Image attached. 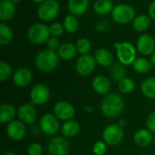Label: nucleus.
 <instances>
[{"instance_id": "aec40b11", "label": "nucleus", "mask_w": 155, "mask_h": 155, "mask_svg": "<svg viewBox=\"0 0 155 155\" xmlns=\"http://www.w3.org/2000/svg\"><path fill=\"white\" fill-rule=\"evenodd\" d=\"M15 13V4L11 0L0 1V20L4 23L12 19Z\"/></svg>"}, {"instance_id": "c756f323", "label": "nucleus", "mask_w": 155, "mask_h": 155, "mask_svg": "<svg viewBox=\"0 0 155 155\" xmlns=\"http://www.w3.org/2000/svg\"><path fill=\"white\" fill-rule=\"evenodd\" d=\"M64 30L68 33L74 34L75 32L78 31L79 26H80V23L77 19V17L74 15H67L64 19Z\"/></svg>"}, {"instance_id": "2eb2a0df", "label": "nucleus", "mask_w": 155, "mask_h": 155, "mask_svg": "<svg viewBox=\"0 0 155 155\" xmlns=\"http://www.w3.org/2000/svg\"><path fill=\"white\" fill-rule=\"evenodd\" d=\"M136 48L143 55H152L155 51V41L150 35H142L136 42Z\"/></svg>"}, {"instance_id": "f3484780", "label": "nucleus", "mask_w": 155, "mask_h": 155, "mask_svg": "<svg viewBox=\"0 0 155 155\" xmlns=\"http://www.w3.org/2000/svg\"><path fill=\"white\" fill-rule=\"evenodd\" d=\"M33 79V74L30 69L22 67L17 69L13 74V82L17 87L27 86Z\"/></svg>"}, {"instance_id": "f8f14e48", "label": "nucleus", "mask_w": 155, "mask_h": 155, "mask_svg": "<svg viewBox=\"0 0 155 155\" xmlns=\"http://www.w3.org/2000/svg\"><path fill=\"white\" fill-rule=\"evenodd\" d=\"M50 98V90L49 88L43 84H37L33 86L30 92V99L33 104L43 105L49 101Z\"/></svg>"}, {"instance_id": "de8ad7c7", "label": "nucleus", "mask_w": 155, "mask_h": 155, "mask_svg": "<svg viewBox=\"0 0 155 155\" xmlns=\"http://www.w3.org/2000/svg\"><path fill=\"white\" fill-rule=\"evenodd\" d=\"M153 143H154V145H155V134L153 135Z\"/></svg>"}, {"instance_id": "0eeeda50", "label": "nucleus", "mask_w": 155, "mask_h": 155, "mask_svg": "<svg viewBox=\"0 0 155 155\" xmlns=\"http://www.w3.org/2000/svg\"><path fill=\"white\" fill-rule=\"evenodd\" d=\"M124 137V131L118 124L107 125L103 132V141L110 146L119 144Z\"/></svg>"}, {"instance_id": "20e7f679", "label": "nucleus", "mask_w": 155, "mask_h": 155, "mask_svg": "<svg viewBox=\"0 0 155 155\" xmlns=\"http://www.w3.org/2000/svg\"><path fill=\"white\" fill-rule=\"evenodd\" d=\"M112 18L120 25L129 24L135 18V10L128 4H118L112 11Z\"/></svg>"}, {"instance_id": "c03bdc74", "label": "nucleus", "mask_w": 155, "mask_h": 155, "mask_svg": "<svg viewBox=\"0 0 155 155\" xmlns=\"http://www.w3.org/2000/svg\"><path fill=\"white\" fill-rule=\"evenodd\" d=\"M3 155H17V153H15L14 152H5Z\"/></svg>"}, {"instance_id": "a19ab883", "label": "nucleus", "mask_w": 155, "mask_h": 155, "mask_svg": "<svg viewBox=\"0 0 155 155\" xmlns=\"http://www.w3.org/2000/svg\"><path fill=\"white\" fill-rule=\"evenodd\" d=\"M148 14H149L148 15L152 18V20L155 21V0L150 4L148 8Z\"/></svg>"}, {"instance_id": "6ab92c4d", "label": "nucleus", "mask_w": 155, "mask_h": 155, "mask_svg": "<svg viewBox=\"0 0 155 155\" xmlns=\"http://www.w3.org/2000/svg\"><path fill=\"white\" fill-rule=\"evenodd\" d=\"M148 129H140L134 135V143L139 147H147L153 143V136Z\"/></svg>"}, {"instance_id": "ea45409f", "label": "nucleus", "mask_w": 155, "mask_h": 155, "mask_svg": "<svg viewBox=\"0 0 155 155\" xmlns=\"http://www.w3.org/2000/svg\"><path fill=\"white\" fill-rule=\"evenodd\" d=\"M110 28V24L106 21H100L95 25V30L98 32H105Z\"/></svg>"}, {"instance_id": "c9c22d12", "label": "nucleus", "mask_w": 155, "mask_h": 155, "mask_svg": "<svg viewBox=\"0 0 155 155\" xmlns=\"http://www.w3.org/2000/svg\"><path fill=\"white\" fill-rule=\"evenodd\" d=\"M107 152V144L104 141H97L93 145V153L94 155H104Z\"/></svg>"}, {"instance_id": "a18cd8bd", "label": "nucleus", "mask_w": 155, "mask_h": 155, "mask_svg": "<svg viewBox=\"0 0 155 155\" xmlns=\"http://www.w3.org/2000/svg\"><path fill=\"white\" fill-rule=\"evenodd\" d=\"M33 2H35V3H37V4H41V3H43V2H45V0H32Z\"/></svg>"}, {"instance_id": "7ed1b4c3", "label": "nucleus", "mask_w": 155, "mask_h": 155, "mask_svg": "<svg viewBox=\"0 0 155 155\" xmlns=\"http://www.w3.org/2000/svg\"><path fill=\"white\" fill-rule=\"evenodd\" d=\"M116 55L119 63L127 66L133 64L136 57V48L129 42H117L114 44Z\"/></svg>"}, {"instance_id": "9b49d317", "label": "nucleus", "mask_w": 155, "mask_h": 155, "mask_svg": "<svg viewBox=\"0 0 155 155\" xmlns=\"http://www.w3.org/2000/svg\"><path fill=\"white\" fill-rule=\"evenodd\" d=\"M54 114L60 120V121H69L73 120L75 115V109L70 103L66 101H60L57 102L53 108Z\"/></svg>"}, {"instance_id": "e433bc0d", "label": "nucleus", "mask_w": 155, "mask_h": 155, "mask_svg": "<svg viewBox=\"0 0 155 155\" xmlns=\"http://www.w3.org/2000/svg\"><path fill=\"white\" fill-rule=\"evenodd\" d=\"M44 152L43 146L38 143H32L26 149L27 155H42Z\"/></svg>"}, {"instance_id": "1a4fd4ad", "label": "nucleus", "mask_w": 155, "mask_h": 155, "mask_svg": "<svg viewBox=\"0 0 155 155\" xmlns=\"http://www.w3.org/2000/svg\"><path fill=\"white\" fill-rule=\"evenodd\" d=\"M49 155H68L70 153V143L64 136H55L47 144Z\"/></svg>"}, {"instance_id": "72a5a7b5", "label": "nucleus", "mask_w": 155, "mask_h": 155, "mask_svg": "<svg viewBox=\"0 0 155 155\" xmlns=\"http://www.w3.org/2000/svg\"><path fill=\"white\" fill-rule=\"evenodd\" d=\"M12 73H13L12 66L8 63L5 61L0 62V81L1 82L6 81L12 75Z\"/></svg>"}, {"instance_id": "39448f33", "label": "nucleus", "mask_w": 155, "mask_h": 155, "mask_svg": "<svg viewBox=\"0 0 155 155\" xmlns=\"http://www.w3.org/2000/svg\"><path fill=\"white\" fill-rule=\"evenodd\" d=\"M60 12V4L56 0H45L37 8L38 18L43 22L54 20Z\"/></svg>"}, {"instance_id": "423d86ee", "label": "nucleus", "mask_w": 155, "mask_h": 155, "mask_svg": "<svg viewBox=\"0 0 155 155\" xmlns=\"http://www.w3.org/2000/svg\"><path fill=\"white\" fill-rule=\"evenodd\" d=\"M49 26L43 23L34 24L27 31V38L33 45H42L50 38Z\"/></svg>"}, {"instance_id": "4468645a", "label": "nucleus", "mask_w": 155, "mask_h": 155, "mask_svg": "<svg viewBox=\"0 0 155 155\" xmlns=\"http://www.w3.org/2000/svg\"><path fill=\"white\" fill-rule=\"evenodd\" d=\"M17 117L25 124H32L37 119V112L32 104H24L17 109Z\"/></svg>"}, {"instance_id": "b1692460", "label": "nucleus", "mask_w": 155, "mask_h": 155, "mask_svg": "<svg viewBox=\"0 0 155 155\" xmlns=\"http://www.w3.org/2000/svg\"><path fill=\"white\" fill-rule=\"evenodd\" d=\"M61 132L65 138H72L76 136L80 132V124L74 120L64 122L61 126Z\"/></svg>"}, {"instance_id": "cd10ccee", "label": "nucleus", "mask_w": 155, "mask_h": 155, "mask_svg": "<svg viewBox=\"0 0 155 155\" xmlns=\"http://www.w3.org/2000/svg\"><path fill=\"white\" fill-rule=\"evenodd\" d=\"M134 70L138 74H146L148 73L153 66L151 60H148L145 57H138L135 59L134 64H132Z\"/></svg>"}, {"instance_id": "79ce46f5", "label": "nucleus", "mask_w": 155, "mask_h": 155, "mask_svg": "<svg viewBox=\"0 0 155 155\" xmlns=\"http://www.w3.org/2000/svg\"><path fill=\"white\" fill-rule=\"evenodd\" d=\"M84 110L86 113H92L93 110H94V107H93V106H90V105H87V106H84Z\"/></svg>"}, {"instance_id": "473e14b6", "label": "nucleus", "mask_w": 155, "mask_h": 155, "mask_svg": "<svg viewBox=\"0 0 155 155\" xmlns=\"http://www.w3.org/2000/svg\"><path fill=\"white\" fill-rule=\"evenodd\" d=\"M75 46H76L77 52L81 55L88 54L89 52L91 51V48H92L91 42L87 38H85V37H82V38L78 39L76 44H75Z\"/></svg>"}, {"instance_id": "09e8293b", "label": "nucleus", "mask_w": 155, "mask_h": 155, "mask_svg": "<svg viewBox=\"0 0 155 155\" xmlns=\"http://www.w3.org/2000/svg\"><path fill=\"white\" fill-rule=\"evenodd\" d=\"M140 155H150V154H148V153H142V154H140Z\"/></svg>"}, {"instance_id": "f257e3e1", "label": "nucleus", "mask_w": 155, "mask_h": 155, "mask_svg": "<svg viewBox=\"0 0 155 155\" xmlns=\"http://www.w3.org/2000/svg\"><path fill=\"white\" fill-rule=\"evenodd\" d=\"M124 101L117 94H108L103 99L101 104L102 114L108 118L118 117L124 110Z\"/></svg>"}, {"instance_id": "4be33fe9", "label": "nucleus", "mask_w": 155, "mask_h": 155, "mask_svg": "<svg viewBox=\"0 0 155 155\" xmlns=\"http://www.w3.org/2000/svg\"><path fill=\"white\" fill-rule=\"evenodd\" d=\"M89 0H68V10L75 16L83 15L88 9Z\"/></svg>"}, {"instance_id": "6e6552de", "label": "nucleus", "mask_w": 155, "mask_h": 155, "mask_svg": "<svg viewBox=\"0 0 155 155\" xmlns=\"http://www.w3.org/2000/svg\"><path fill=\"white\" fill-rule=\"evenodd\" d=\"M59 121L60 120L54 114H45L40 118L39 127L45 134L54 136L59 132L61 128Z\"/></svg>"}, {"instance_id": "4c0bfd02", "label": "nucleus", "mask_w": 155, "mask_h": 155, "mask_svg": "<svg viewBox=\"0 0 155 155\" xmlns=\"http://www.w3.org/2000/svg\"><path fill=\"white\" fill-rule=\"evenodd\" d=\"M47 44V47L49 50H52V51H58L59 47L61 46V44H60V40L58 37H55V36H50V38L48 39V41L46 42Z\"/></svg>"}, {"instance_id": "ddd939ff", "label": "nucleus", "mask_w": 155, "mask_h": 155, "mask_svg": "<svg viewBox=\"0 0 155 155\" xmlns=\"http://www.w3.org/2000/svg\"><path fill=\"white\" fill-rule=\"evenodd\" d=\"M6 134L7 136L15 142H19L26 134V128L23 122L20 120H14L11 123L7 124L6 126Z\"/></svg>"}, {"instance_id": "37998d69", "label": "nucleus", "mask_w": 155, "mask_h": 155, "mask_svg": "<svg viewBox=\"0 0 155 155\" xmlns=\"http://www.w3.org/2000/svg\"><path fill=\"white\" fill-rule=\"evenodd\" d=\"M151 62H152L153 65L155 66V51L153 53V54L151 55Z\"/></svg>"}, {"instance_id": "412c9836", "label": "nucleus", "mask_w": 155, "mask_h": 155, "mask_svg": "<svg viewBox=\"0 0 155 155\" xmlns=\"http://www.w3.org/2000/svg\"><path fill=\"white\" fill-rule=\"evenodd\" d=\"M17 115L16 108L11 104H3L0 106V123L9 124Z\"/></svg>"}, {"instance_id": "a211bd4d", "label": "nucleus", "mask_w": 155, "mask_h": 155, "mask_svg": "<svg viewBox=\"0 0 155 155\" xmlns=\"http://www.w3.org/2000/svg\"><path fill=\"white\" fill-rule=\"evenodd\" d=\"M94 59L96 61V64L104 67H109L114 64V54L106 48L97 49L94 53Z\"/></svg>"}, {"instance_id": "393cba45", "label": "nucleus", "mask_w": 155, "mask_h": 155, "mask_svg": "<svg viewBox=\"0 0 155 155\" xmlns=\"http://www.w3.org/2000/svg\"><path fill=\"white\" fill-rule=\"evenodd\" d=\"M142 94L148 99H155V77H148L141 84Z\"/></svg>"}, {"instance_id": "5701e85b", "label": "nucleus", "mask_w": 155, "mask_h": 155, "mask_svg": "<svg viewBox=\"0 0 155 155\" xmlns=\"http://www.w3.org/2000/svg\"><path fill=\"white\" fill-rule=\"evenodd\" d=\"M77 53L78 52H77L76 46L70 42L62 44L57 51V54H58L59 58H61L64 61H70V60L74 59Z\"/></svg>"}, {"instance_id": "f03ea898", "label": "nucleus", "mask_w": 155, "mask_h": 155, "mask_svg": "<svg viewBox=\"0 0 155 155\" xmlns=\"http://www.w3.org/2000/svg\"><path fill=\"white\" fill-rule=\"evenodd\" d=\"M59 63V56L56 52L46 49L37 54L35 64L37 69L44 73L54 71Z\"/></svg>"}, {"instance_id": "bb28decb", "label": "nucleus", "mask_w": 155, "mask_h": 155, "mask_svg": "<svg viewBox=\"0 0 155 155\" xmlns=\"http://www.w3.org/2000/svg\"><path fill=\"white\" fill-rule=\"evenodd\" d=\"M114 4L112 0H96L94 5V10L96 14L105 15L112 13L114 9Z\"/></svg>"}, {"instance_id": "2f4dec72", "label": "nucleus", "mask_w": 155, "mask_h": 155, "mask_svg": "<svg viewBox=\"0 0 155 155\" xmlns=\"http://www.w3.org/2000/svg\"><path fill=\"white\" fill-rule=\"evenodd\" d=\"M135 88V84L133 79L129 77H124L120 82H118V89L124 94H129L134 92Z\"/></svg>"}, {"instance_id": "58836bf2", "label": "nucleus", "mask_w": 155, "mask_h": 155, "mask_svg": "<svg viewBox=\"0 0 155 155\" xmlns=\"http://www.w3.org/2000/svg\"><path fill=\"white\" fill-rule=\"evenodd\" d=\"M146 126L151 133L155 134V111L148 115L146 119Z\"/></svg>"}, {"instance_id": "dca6fc26", "label": "nucleus", "mask_w": 155, "mask_h": 155, "mask_svg": "<svg viewBox=\"0 0 155 155\" xmlns=\"http://www.w3.org/2000/svg\"><path fill=\"white\" fill-rule=\"evenodd\" d=\"M92 87L96 94L100 95H107L111 90V82L107 76L98 74L93 79Z\"/></svg>"}, {"instance_id": "49530a36", "label": "nucleus", "mask_w": 155, "mask_h": 155, "mask_svg": "<svg viewBox=\"0 0 155 155\" xmlns=\"http://www.w3.org/2000/svg\"><path fill=\"white\" fill-rule=\"evenodd\" d=\"M14 4H18V3H20V1L21 0H11Z\"/></svg>"}, {"instance_id": "7c9ffc66", "label": "nucleus", "mask_w": 155, "mask_h": 155, "mask_svg": "<svg viewBox=\"0 0 155 155\" xmlns=\"http://www.w3.org/2000/svg\"><path fill=\"white\" fill-rule=\"evenodd\" d=\"M125 74H126L125 65L122 64L121 63H115L110 68V75L112 79L115 82H120L122 79L125 77Z\"/></svg>"}, {"instance_id": "f704fd0d", "label": "nucleus", "mask_w": 155, "mask_h": 155, "mask_svg": "<svg viewBox=\"0 0 155 155\" xmlns=\"http://www.w3.org/2000/svg\"><path fill=\"white\" fill-rule=\"evenodd\" d=\"M64 25L57 23V22L52 23L49 26V32H50L51 36L59 37L64 34Z\"/></svg>"}, {"instance_id": "a878e982", "label": "nucleus", "mask_w": 155, "mask_h": 155, "mask_svg": "<svg viewBox=\"0 0 155 155\" xmlns=\"http://www.w3.org/2000/svg\"><path fill=\"white\" fill-rule=\"evenodd\" d=\"M132 23H133V27L135 31L144 32L150 27L152 23V18L146 15H140L135 16V18Z\"/></svg>"}, {"instance_id": "9d476101", "label": "nucleus", "mask_w": 155, "mask_h": 155, "mask_svg": "<svg viewBox=\"0 0 155 155\" xmlns=\"http://www.w3.org/2000/svg\"><path fill=\"white\" fill-rule=\"evenodd\" d=\"M96 61L94 56L91 54H83L81 55L75 64V70L77 74L81 76L90 75L95 69Z\"/></svg>"}, {"instance_id": "c85d7f7f", "label": "nucleus", "mask_w": 155, "mask_h": 155, "mask_svg": "<svg viewBox=\"0 0 155 155\" xmlns=\"http://www.w3.org/2000/svg\"><path fill=\"white\" fill-rule=\"evenodd\" d=\"M14 37L13 30L11 27L5 23L0 24V45H9Z\"/></svg>"}]
</instances>
